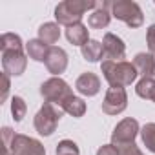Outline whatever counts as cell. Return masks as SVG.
Listing matches in <instances>:
<instances>
[{
    "mask_svg": "<svg viewBox=\"0 0 155 155\" xmlns=\"http://www.w3.org/2000/svg\"><path fill=\"white\" fill-rule=\"evenodd\" d=\"M101 71L104 75V79L108 81L110 88H126L135 82L139 75L133 62H128V60H122V62L104 60L101 64Z\"/></svg>",
    "mask_w": 155,
    "mask_h": 155,
    "instance_id": "6da1fadb",
    "label": "cell"
},
{
    "mask_svg": "<svg viewBox=\"0 0 155 155\" xmlns=\"http://www.w3.org/2000/svg\"><path fill=\"white\" fill-rule=\"evenodd\" d=\"M97 2H88V0H64L55 8V18L58 26H75L79 24L86 11L95 9Z\"/></svg>",
    "mask_w": 155,
    "mask_h": 155,
    "instance_id": "7a4b0ae2",
    "label": "cell"
},
{
    "mask_svg": "<svg viewBox=\"0 0 155 155\" xmlns=\"http://www.w3.org/2000/svg\"><path fill=\"white\" fill-rule=\"evenodd\" d=\"M40 95L44 97L46 102L55 104L62 110L64 102L73 97V91H71L69 84L64 79H60V77H51V79H48L40 86Z\"/></svg>",
    "mask_w": 155,
    "mask_h": 155,
    "instance_id": "3957f363",
    "label": "cell"
},
{
    "mask_svg": "<svg viewBox=\"0 0 155 155\" xmlns=\"http://www.w3.org/2000/svg\"><path fill=\"white\" fill-rule=\"evenodd\" d=\"M62 113H64V110H60L58 106L49 104V102H44V106H42V108L38 110V113L35 115V120H33L35 130H37L40 135H44V137L53 135V131H55L57 126H58V120H60Z\"/></svg>",
    "mask_w": 155,
    "mask_h": 155,
    "instance_id": "277c9868",
    "label": "cell"
},
{
    "mask_svg": "<svg viewBox=\"0 0 155 155\" xmlns=\"http://www.w3.org/2000/svg\"><path fill=\"white\" fill-rule=\"evenodd\" d=\"M111 15L117 20H122L128 28H140L144 22V15L142 9L139 8L137 2H131V0H117V2L111 4Z\"/></svg>",
    "mask_w": 155,
    "mask_h": 155,
    "instance_id": "5b68a950",
    "label": "cell"
},
{
    "mask_svg": "<svg viewBox=\"0 0 155 155\" xmlns=\"http://www.w3.org/2000/svg\"><path fill=\"white\" fill-rule=\"evenodd\" d=\"M139 133H140L139 122L135 119H131V117L130 119H124V120H120L115 126V130L111 133V144L117 146V148H122L126 144L135 142V139H137Z\"/></svg>",
    "mask_w": 155,
    "mask_h": 155,
    "instance_id": "8992f818",
    "label": "cell"
},
{
    "mask_svg": "<svg viewBox=\"0 0 155 155\" xmlns=\"http://www.w3.org/2000/svg\"><path fill=\"white\" fill-rule=\"evenodd\" d=\"M9 151L11 155H46V148L42 146L40 140L22 135V133H15Z\"/></svg>",
    "mask_w": 155,
    "mask_h": 155,
    "instance_id": "52a82bcc",
    "label": "cell"
},
{
    "mask_svg": "<svg viewBox=\"0 0 155 155\" xmlns=\"http://www.w3.org/2000/svg\"><path fill=\"white\" fill-rule=\"evenodd\" d=\"M2 68L9 77H20L28 68V55L24 49L2 51Z\"/></svg>",
    "mask_w": 155,
    "mask_h": 155,
    "instance_id": "ba28073f",
    "label": "cell"
},
{
    "mask_svg": "<svg viewBox=\"0 0 155 155\" xmlns=\"http://www.w3.org/2000/svg\"><path fill=\"white\" fill-rule=\"evenodd\" d=\"M128 108V93L124 88H110L102 101V111L106 115H119Z\"/></svg>",
    "mask_w": 155,
    "mask_h": 155,
    "instance_id": "9c48e42d",
    "label": "cell"
},
{
    "mask_svg": "<svg viewBox=\"0 0 155 155\" xmlns=\"http://www.w3.org/2000/svg\"><path fill=\"white\" fill-rule=\"evenodd\" d=\"M102 48H104V58L111 62H122L126 58V44L122 42L120 37L113 33H106L102 38Z\"/></svg>",
    "mask_w": 155,
    "mask_h": 155,
    "instance_id": "30bf717a",
    "label": "cell"
},
{
    "mask_svg": "<svg viewBox=\"0 0 155 155\" xmlns=\"http://www.w3.org/2000/svg\"><path fill=\"white\" fill-rule=\"evenodd\" d=\"M46 68L51 75L55 77H60V73L66 71L68 68V53L62 49V48H57V46H51L49 49V55L46 58Z\"/></svg>",
    "mask_w": 155,
    "mask_h": 155,
    "instance_id": "8fae6325",
    "label": "cell"
},
{
    "mask_svg": "<svg viewBox=\"0 0 155 155\" xmlns=\"http://www.w3.org/2000/svg\"><path fill=\"white\" fill-rule=\"evenodd\" d=\"M75 88H77V91H79L81 95H84V97H95L101 91V79L95 73L86 71V73H82L79 79H77Z\"/></svg>",
    "mask_w": 155,
    "mask_h": 155,
    "instance_id": "7c38bea8",
    "label": "cell"
},
{
    "mask_svg": "<svg viewBox=\"0 0 155 155\" xmlns=\"http://www.w3.org/2000/svg\"><path fill=\"white\" fill-rule=\"evenodd\" d=\"M113 2H102L99 4L97 2V8L93 9V13L88 17V26L91 29H104L110 26V20H111V13L108 11L111 8Z\"/></svg>",
    "mask_w": 155,
    "mask_h": 155,
    "instance_id": "4fadbf2b",
    "label": "cell"
},
{
    "mask_svg": "<svg viewBox=\"0 0 155 155\" xmlns=\"http://www.w3.org/2000/svg\"><path fill=\"white\" fill-rule=\"evenodd\" d=\"M133 66L142 79H153L155 77V55L153 53H137L133 58Z\"/></svg>",
    "mask_w": 155,
    "mask_h": 155,
    "instance_id": "5bb4252c",
    "label": "cell"
},
{
    "mask_svg": "<svg viewBox=\"0 0 155 155\" xmlns=\"http://www.w3.org/2000/svg\"><path fill=\"white\" fill-rule=\"evenodd\" d=\"M49 49H51V46H48L40 38H31L26 44V55L29 58H33L35 62H46V58L49 55Z\"/></svg>",
    "mask_w": 155,
    "mask_h": 155,
    "instance_id": "9a60e30c",
    "label": "cell"
},
{
    "mask_svg": "<svg viewBox=\"0 0 155 155\" xmlns=\"http://www.w3.org/2000/svg\"><path fill=\"white\" fill-rule=\"evenodd\" d=\"M66 38L73 44V46H84L88 40H90V35H88V26H84L82 22L75 24V26H69L66 28Z\"/></svg>",
    "mask_w": 155,
    "mask_h": 155,
    "instance_id": "2e32d148",
    "label": "cell"
},
{
    "mask_svg": "<svg viewBox=\"0 0 155 155\" xmlns=\"http://www.w3.org/2000/svg\"><path fill=\"white\" fill-rule=\"evenodd\" d=\"M81 51H82V57L88 62H99L101 58H104V48H102V44L99 40H93V38H90L81 48Z\"/></svg>",
    "mask_w": 155,
    "mask_h": 155,
    "instance_id": "e0dca14e",
    "label": "cell"
},
{
    "mask_svg": "<svg viewBox=\"0 0 155 155\" xmlns=\"http://www.w3.org/2000/svg\"><path fill=\"white\" fill-rule=\"evenodd\" d=\"M38 38H40L42 42H46L48 46L57 44L58 38H60V28H58V24H55V22H46V24H42V26L38 28Z\"/></svg>",
    "mask_w": 155,
    "mask_h": 155,
    "instance_id": "ac0fdd59",
    "label": "cell"
},
{
    "mask_svg": "<svg viewBox=\"0 0 155 155\" xmlns=\"http://www.w3.org/2000/svg\"><path fill=\"white\" fill-rule=\"evenodd\" d=\"M62 110H64V113H69L71 117H75V119H81V117H84V113H86V102L81 99V97H71V99H68L66 102H64V106H62Z\"/></svg>",
    "mask_w": 155,
    "mask_h": 155,
    "instance_id": "d6986e66",
    "label": "cell"
},
{
    "mask_svg": "<svg viewBox=\"0 0 155 155\" xmlns=\"http://www.w3.org/2000/svg\"><path fill=\"white\" fill-rule=\"evenodd\" d=\"M135 91L140 99L155 102V79H140L135 86Z\"/></svg>",
    "mask_w": 155,
    "mask_h": 155,
    "instance_id": "ffe728a7",
    "label": "cell"
},
{
    "mask_svg": "<svg viewBox=\"0 0 155 155\" xmlns=\"http://www.w3.org/2000/svg\"><path fill=\"white\" fill-rule=\"evenodd\" d=\"M11 49H24L22 38L15 33H4L0 37V51H11Z\"/></svg>",
    "mask_w": 155,
    "mask_h": 155,
    "instance_id": "44dd1931",
    "label": "cell"
},
{
    "mask_svg": "<svg viewBox=\"0 0 155 155\" xmlns=\"http://www.w3.org/2000/svg\"><path fill=\"white\" fill-rule=\"evenodd\" d=\"M140 137L142 142L146 146V150H150L151 153H155V122H148L140 128Z\"/></svg>",
    "mask_w": 155,
    "mask_h": 155,
    "instance_id": "7402d4cb",
    "label": "cell"
},
{
    "mask_svg": "<svg viewBox=\"0 0 155 155\" xmlns=\"http://www.w3.org/2000/svg\"><path fill=\"white\" fill-rule=\"evenodd\" d=\"M26 113H28V104L24 102L22 97L15 95V97L11 99V115H13L15 122H20V120L26 117Z\"/></svg>",
    "mask_w": 155,
    "mask_h": 155,
    "instance_id": "603a6c76",
    "label": "cell"
},
{
    "mask_svg": "<svg viewBox=\"0 0 155 155\" xmlns=\"http://www.w3.org/2000/svg\"><path fill=\"white\" fill-rule=\"evenodd\" d=\"M57 155H81V150L77 146V142L69 140V139H64L57 144V150H55Z\"/></svg>",
    "mask_w": 155,
    "mask_h": 155,
    "instance_id": "cb8c5ba5",
    "label": "cell"
},
{
    "mask_svg": "<svg viewBox=\"0 0 155 155\" xmlns=\"http://www.w3.org/2000/svg\"><path fill=\"white\" fill-rule=\"evenodd\" d=\"M146 44H148V49L150 53L155 55V24H151L146 31Z\"/></svg>",
    "mask_w": 155,
    "mask_h": 155,
    "instance_id": "d4e9b609",
    "label": "cell"
},
{
    "mask_svg": "<svg viewBox=\"0 0 155 155\" xmlns=\"http://www.w3.org/2000/svg\"><path fill=\"white\" fill-rule=\"evenodd\" d=\"M9 88H11L9 75L8 73H2V95H0V102H6V99L9 95Z\"/></svg>",
    "mask_w": 155,
    "mask_h": 155,
    "instance_id": "484cf974",
    "label": "cell"
},
{
    "mask_svg": "<svg viewBox=\"0 0 155 155\" xmlns=\"http://www.w3.org/2000/svg\"><path fill=\"white\" fill-rule=\"evenodd\" d=\"M119 151H120V155H144V153L139 150V146H137L135 142H131V144H126V146L119 148Z\"/></svg>",
    "mask_w": 155,
    "mask_h": 155,
    "instance_id": "4316f807",
    "label": "cell"
},
{
    "mask_svg": "<svg viewBox=\"0 0 155 155\" xmlns=\"http://www.w3.org/2000/svg\"><path fill=\"white\" fill-rule=\"evenodd\" d=\"M97 155H120V151L113 144H104V146H101L97 150Z\"/></svg>",
    "mask_w": 155,
    "mask_h": 155,
    "instance_id": "83f0119b",
    "label": "cell"
}]
</instances>
